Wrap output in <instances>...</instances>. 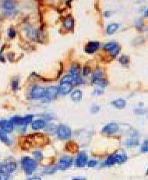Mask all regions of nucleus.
Wrapping results in <instances>:
<instances>
[{
  "label": "nucleus",
  "mask_w": 148,
  "mask_h": 180,
  "mask_svg": "<svg viewBox=\"0 0 148 180\" xmlns=\"http://www.w3.org/2000/svg\"><path fill=\"white\" fill-rule=\"evenodd\" d=\"M21 165L24 172L27 175L32 174L37 168L36 161L28 157H25L22 159Z\"/></svg>",
  "instance_id": "f257e3e1"
},
{
  "label": "nucleus",
  "mask_w": 148,
  "mask_h": 180,
  "mask_svg": "<svg viewBox=\"0 0 148 180\" xmlns=\"http://www.w3.org/2000/svg\"><path fill=\"white\" fill-rule=\"evenodd\" d=\"M126 160V156L124 154H116L111 155L105 161L106 165H113L115 164H122Z\"/></svg>",
  "instance_id": "f03ea898"
},
{
  "label": "nucleus",
  "mask_w": 148,
  "mask_h": 180,
  "mask_svg": "<svg viewBox=\"0 0 148 180\" xmlns=\"http://www.w3.org/2000/svg\"><path fill=\"white\" fill-rule=\"evenodd\" d=\"M72 134L71 130L65 125H60L57 128V135L61 140H67L70 138Z\"/></svg>",
  "instance_id": "7ed1b4c3"
},
{
  "label": "nucleus",
  "mask_w": 148,
  "mask_h": 180,
  "mask_svg": "<svg viewBox=\"0 0 148 180\" xmlns=\"http://www.w3.org/2000/svg\"><path fill=\"white\" fill-rule=\"evenodd\" d=\"M73 158L69 157H63L60 159L57 165V168L61 170H65L73 165Z\"/></svg>",
  "instance_id": "20e7f679"
},
{
  "label": "nucleus",
  "mask_w": 148,
  "mask_h": 180,
  "mask_svg": "<svg viewBox=\"0 0 148 180\" xmlns=\"http://www.w3.org/2000/svg\"><path fill=\"white\" fill-rule=\"evenodd\" d=\"M45 88L41 86H35L31 90V96L33 98H41L44 97Z\"/></svg>",
  "instance_id": "39448f33"
},
{
  "label": "nucleus",
  "mask_w": 148,
  "mask_h": 180,
  "mask_svg": "<svg viewBox=\"0 0 148 180\" xmlns=\"http://www.w3.org/2000/svg\"><path fill=\"white\" fill-rule=\"evenodd\" d=\"M59 93L58 87H54V86H51L47 88H45V94L44 98H46L48 100H52V99L56 98L57 95Z\"/></svg>",
  "instance_id": "423d86ee"
},
{
  "label": "nucleus",
  "mask_w": 148,
  "mask_h": 180,
  "mask_svg": "<svg viewBox=\"0 0 148 180\" xmlns=\"http://www.w3.org/2000/svg\"><path fill=\"white\" fill-rule=\"evenodd\" d=\"M14 128V123L10 120H1L0 121V130L5 133H11Z\"/></svg>",
  "instance_id": "0eeeda50"
},
{
  "label": "nucleus",
  "mask_w": 148,
  "mask_h": 180,
  "mask_svg": "<svg viewBox=\"0 0 148 180\" xmlns=\"http://www.w3.org/2000/svg\"><path fill=\"white\" fill-rule=\"evenodd\" d=\"M73 83H60V86L59 87V92L62 94H67L70 93L71 91L73 90Z\"/></svg>",
  "instance_id": "6e6552de"
},
{
  "label": "nucleus",
  "mask_w": 148,
  "mask_h": 180,
  "mask_svg": "<svg viewBox=\"0 0 148 180\" xmlns=\"http://www.w3.org/2000/svg\"><path fill=\"white\" fill-rule=\"evenodd\" d=\"M99 48V42L98 41H90L85 47V52L89 54H92L97 52Z\"/></svg>",
  "instance_id": "1a4fd4ad"
},
{
  "label": "nucleus",
  "mask_w": 148,
  "mask_h": 180,
  "mask_svg": "<svg viewBox=\"0 0 148 180\" xmlns=\"http://www.w3.org/2000/svg\"><path fill=\"white\" fill-rule=\"evenodd\" d=\"M118 130H119V126L116 123H115V122H112V123L106 125L103 128L102 132L107 134H113L115 133H116L118 131Z\"/></svg>",
  "instance_id": "9d476101"
},
{
  "label": "nucleus",
  "mask_w": 148,
  "mask_h": 180,
  "mask_svg": "<svg viewBox=\"0 0 148 180\" xmlns=\"http://www.w3.org/2000/svg\"><path fill=\"white\" fill-rule=\"evenodd\" d=\"M87 161V156L84 152H80L76 159V165L77 167H83L86 165Z\"/></svg>",
  "instance_id": "9b49d317"
},
{
  "label": "nucleus",
  "mask_w": 148,
  "mask_h": 180,
  "mask_svg": "<svg viewBox=\"0 0 148 180\" xmlns=\"http://www.w3.org/2000/svg\"><path fill=\"white\" fill-rule=\"evenodd\" d=\"M44 126H45V121L41 118L32 121V123H31V127L33 130H41V129H43Z\"/></svg>",
  "instance_id": "f8f14e48"
},
{
  "label": "nucleus",
  "mask_w": 148,
  "mask_h": 180,
  "mask_svg": "<svg viewBox=\"0 0 148 180\" xmlns=\"http://www.w3.org/2000/svg\"><path fill=\"white\" fill-rule=\"evenodd\" d=\"M63 26L67 30H72L74 26V20L71 16L65 17L63 20Z\"/></svg>",
  "instance_id": "ddd939ff"
},
{
  "label": "nucleus",
  "mask_w": 148,
  "mask_h": 180,
  "mask_svg": "<svg viewBox=\"0 0 148 180\" xmlns=\"http://www.w3.org/2000/svg\"><path fill=\"white\" fill-rule=\"evenodd\" d=\"M17 169V164L15 162H10L3 165V172L10 173L13 172Z\"/></svg>",
  "instance_id": "4468645a"
},
{
  "label": "nucleus",
  "mask_w": 148,
  "mask_h": 180,
  "mask_svg": "<svg viewBox=\"0 0 148 180\" xmlns=\"http://www.w3.org/2000/svg\"><path fill=\"white\" fill-rule=\"evenodd\" d=\"M112 104L114 105V106L116 107V108H117V109H124V108L125 107V105H126V102H125V100L122 98L115 100V101H112Z\"/></svg>",
  "instance_id": "2eb2a0df"
},
{
  "label": "nucleus",
  "mask_w": 148,
  "mask_h": 180,
  "mask_svg": "<svg viewBox=\"0 0 148 180\" xmlns=\"http://www.w3.org/2000/svg\"><path fill=\"white\" fill-rule=\"evenodd\" d=\"M71 98L74 101H80L82 99V91L80 90H76L71 94Z\"/></svg>",
  "instance_id": "dca6fc26"
},
{
  "label": "nucleus",
  "mask_w": 148,
  "mask_h": 180,
  "mask_svg": "<svg viewBox=\"0 0 148 180\" xmlns=\"http://www.w3.org/2000/svg\"><path fill=\"white\" fill-rule=\"evenodd\" d=\"M119 27V25L117 24V23H111V24L108 25V27H107V29H106L107 34H114L117 31Z\"/></svg>",
  "instance_id": "f3484780"
},
{
  "label": "nucleus",
  "mask_w": 148,
  "mask_h": 180,
  "mask_svg": "<svg viewBox=\"0 0 148 180\" xmlns=\"http://www.w3.org/2000/svg\"><path fill=\"white\" fill-rule=\"evenodd\" d=\"M118 46H119V45H118L117 43L112 41V42H109L108 43V44H106L104 47V49L105 51H107V52H111L112 51H113L114 49H116Z\"/></svg>",
  "instance_id": "a211bd4d"
},
{
  "label": "nucleus",
  "mask_w": 148,
  "mask_h": 180,
  "mask_svg": "<svg viewBox=\"0 0 148 180\" xmlns=\"http://www.w3.org/2000/svg\"><path fill=\"white\" fill-rule=\"evenodd\" d=\"M0 140L6 143V144H7V145H10V143H11L6 133H5V132L1 130H0Z\"/></svg>",
  "instance_id": "6ab92c4d"
},
{
  "label": "nucleus",
  "mask_w": 148,
  "mask_h": 180,
  "mask_svg": "<svg viewBox=\"0 0 148 180\" xmlns=\"http://www.w3.org/2000/svg\"><path fill=\"white\" fill-rule=\"evenodd\" d=\"M93 82H94V83H96L97 85H99L100 87H105L106 85H107V83H108V82H107V80H106L104 78H97V79H94L93 80Z\"/></svg>",
  "instance_id": "aec40b11"
},
{
  "label": "nucleus",
  "mask_w": 148,
  "mask_h": 180,
  "mask_svg": "<svg viewBox=\"0 0 148 180\" xmlns=\"http://www.w3.org/2000/svg\"><path fill=\"white\" fill-rule=\"evenodd\" d=\"M33 118H34V116L33 115H27L26 116L22 117V122H21V125H27V124H29L30 122H31L33 121Z\"/></svg>",
  "instance_id": "412c9836"
},
{
  "label": "nucleus",
  "mask_w": 148,
  "mask_h": 180,
  "mask_svg": "<svg viewBox=\"0 0 148 180\" xmlns=\"http://www.w3.org/2000/svg\"><path fill=\"white\" fill-rule=\"evenodd\" d=\"M2 6H3L5 9L9 10H14L15 8V4L14 3V2L12 1H4L3 3H2Z\"/></svg>",
  "instance_id": "4be33fe9"
},
{
  "label": "nucleus",
  "mask_w": 148,
  "mask_h": 180,
  "mask_svg": "<svg viewBox=\"0 0 148 180\" xmlns=\"http://www.w3.org/2000/svg\"><path fill=\"white\" fill-rule=\"evenodd\" d=\"M74 80H73V76L70 74V75H66L64 77L62 78L61 82L60 83H73Z\"/></svg>",
  "instance_id": "5701e85b"
},
{
  "label": "nucleus",
  "mask_w": 148,
  "mask_h": 180,
  "mask_svg": "<svg viewBox=\"0 0 148 180\" xmlns=\"http://www.w3.org/2000/svg\"><path fill=\"white\" fill-rule=\"evenodd\" d=\"M70 72H71V75L73 76H75L80 75V67H79V66H78V65H73V66L71 67Z\"/></svg>",
  "instance_id": "b1692460"
},
{
  "label": "nucleus",
  "mask_w": 148,
  "mask_h": 180,
  "mask_svg": "<svg viewBox=\"0 0 148 180\" xmlns=\"http://www.w3.org/2000/svg\"><path fill=\"white\" fill-rule=\"evenodd\" d=\"M10 121L14 123V124H17V125H21L22 117L19 116H15L12 117Z\"/></svg>",
  "instance_id": "393cba45"
},
{
  "label": "nucleus",
  "mask_w": 148,
  "mask_h": 180,
  "mask_svg": "<svg viewBox=\"0 0 148 180\" xmlns=\"http://www.w3.org/2000/svg\"><path fill=\"white\" fill-rule=\"evenodd\" d=\"M57 169H58L57 166H48L47 167L46 169H44V173H45V174H52V173H54Z\"/></svg>",
  "instance_id": "a878e982"
},
{
  "label": "nucleus",
  "mask_w": 148,
  "mask_h": 180,
  "mask_svg": "<svg viewBox=\"0 0 148 180\" xmlns=\"http://www.w3.org/2000/svg\"><path fill=\"white\" fill-rule=\"evenodd\" d=\"M119 62H120L121 64H122V65H128V63L129 62V57L126 56H121L120 58H119Z\"/></svg>",
  "instance_id": "bb28decb"
},
{
  "label": "nucleus",
  "mask_w": 148,
  "mask_h": 180,
  "mask_svg": "<svg viewBox=\"0 0 148 180\" xmlns=\"http://www.w3.org/2000/svg\"><path fill=\"white\" fill-rule=\"evenodd\" d=\"M138 143H139L138 140L134 139V138H133V139L129 140L126 142V144L128 146H129V147H133V146H137Z\"/></svg>",
  "instance_id": "cd10ccee"
},
{
  "label": "nucleus",
  "mask_w": 148,
  "mask_h": 180,
  "mask_svg": "<svg viewBox=\"0 0 148 180\" xmlns=\"http://www.w3.org/2000/svg\"><path fill=\"white\" fill-rule=\"evenodd\" d=\"M18 85H19V82H18L17 80H14L12 81L11 87H12V89L14 90V91L17 90Z\"/></svg>",
  "instance_id": "c85d7f7f"
},
{
  "label": "nucleus",
  "mask_w": 148,
  "mask_h": 180,
  "mask_svg": "<svg viewBox=\"0 0 148 180\" xmlns=\"http://www.w3.org/2000/svg\"><path fill=\"white\" fill-rule=\"evenodd\" d=\"M8 34H9V37H10V38H14L16 37V35H17V32H16V31L14 28H10V29L9 30Z\"/></svg>",
  "instance_id": "c756f323"
},
{
  "label": "nucleus",
  "mask_w": 148,
  "mask_h": 180,
  "mask_svg": "<svg viewBox=\"0 0 148 180\" xmlns=\"http://www.w3.org/2000/svg\"><path fill=\"white\" fill-rule=\"evenodd\" d=\"M141 151L143 152H148V140L143 142L142 147H141Z\"/></svg>",
  "instance_id": "7c9ffc66"
},
{
  "label": "nucleus",
  "mask_w": 148,
  "mask_h": 180,
  "mask_svg": "<svg viewBox=\"0 0 148 180\" xmlns=\"http://www.w3.org/2000/svg\"><path fill=\"white\" fill-rule=\"evenodd\" d=\"M100 110V107L98 106V105H93L92 107H91V109H90V111H91V112L92 113H97L98 112V111Z\"/></svg>",
  "instance_id": "2f4dec72"
},
{
  "label": "nucleus",
  "mask_w": 148,
  "mask_h": 180,
  "mask_svg": "<svg viewBox=\"0 0 148 180\" xmlns=\"http://www.w3.org/2000/svg\"><path fill=\"white\" fill-rule=\"evenodd\" d=\"M34 155H35V157L37 159H41L43 156L42 153L40 152V151H35V152H34Z\"/></svg>",
  "instance_id": "473e14b6"
},
{
  "label": "nucleus",
  "mask_w": 148,
  "mask_h": 180,
  "mask_svg": "<svg viewBox=\"0 0 148 180\" xmlns=\"http://www.w3.org/2000/svg\"><path fill=\"white\" fill-rule=\"evenodd\" d=\"M8 179V174L5 172L0 173V180H7Z\"/></svg>",
  "instance_id": "72a5a7b5"
},
{
  "label": "nucleus",
  "mask_w": 148,
  "mask_h": 180,
  "mask_svg": "<svg viewBox=\"0 0 148 180\" xmlns=\"http://www.w3.org/2000/svg\"><path fill=\"white\" fill-rule=\"evenodd\" d=\"M103 93H104V91H102V90L95 89L94 91V92H93V93H92V94L93 95H98V96H99V95L102 94H103Z\"/></svg>",
  "instance_id": "f704fd0d"
},
{
  "label": "nucleus",
  "mask_w": 148,
  "mask_h": 180,
  "mask_svg": "<svg viewBox=\"0 0 148 180\" xmlns=\"http://www.w3.org/2000/svg\"><path fill=\"white\" fill-rule=\"evenodd\" d=\"M90 73V69L88 66H84L83 68V75L87 76Z\"/></svg>",
  "instance_id": "c9c22d12"
},
{
  "label": "nucleus",
  "mask_w": 148,
  "mask_h": 180,
  "mask_svg": "<svg viewBox=\"0 0 148 180\" xmlns=\"http://www.w3.org/2000/svg\"><path fill=\"white\" fill-rule=\"evenodd\" d=\"M97 164H98V161H94V160H91V161H89L87 165H88L89 167H94L96 166Z\"/></svg>",
  "instance_id": "e433bc0d"
},
{
  "label": "nucleus",
  "mask_w": 148,
  "mask_h": 180,
  "mask_svg": "<svg viewBox=\"0 0 148 180\" xmlns=\"http://www.w3.org/2000/svg\"><path fill=\"white\" fill-rule=\"evenodd\" d=\"M27 180H41L40 178H38V177H35V178H28Z\"/></svg>",
  "instance_id": "4c0bfd02"
},
{
  "label": "nucleus",
  "mask_w": 148,
  "mask_h": 180,
  "mask_svg": "<svg viewBox=\"0 0 148 180\" xmlns=\"http://www.w3.org/2000/svg\"><path fill=\"white\" fill-rule=\"evenodd\" d=\"M3 172V165H0V173Z\"/></svg>",
  "instance_id": "58836bf2"
},
{
  "label": "nucleus",
  "mask_w": 148,
  "mask_h": 180,
  "mask_svg": "<svg viewBox=\"0 0 148 180\" xmlns=\"http://www.w3.org/2000/svg\"><path fill=\"white\" fill-rule=\"evenodd\" d=\"M73 180H86V179L83 178H73Z\"/></svg>",
  "instance_id": "ea45409f"
},
{
  "label": "nucleus",
  "mask_w": 148,
  "mask_h": 180,
  "mask_svg": "<svg viewBox=\"0 0 148 180\" xmlns=\"http://www.w3.org/2000/svg\"><path fill=\"white\" fill-rule=\"evenodd\" d=\"M145 15H146V16H148V10H146V12H145Z\"/></svg>",
  "instance_id": "a19ab883"
},
{
  "label": "nucleus",
  "mask_w": 148,
  "mask_h": 180,
  "mask_svg": "<svg viewBox=\"0 0 148 180\" xmlns=\"http://www.w3.org/2000/svg\"><path fill=\"white\" fill-rule=\"evenodd\" d=\"M147 174H148V170H147Z\"/></svg>",
  "instance_id": "79ce46f5"
}]
</instances>
